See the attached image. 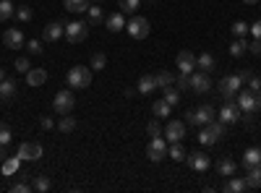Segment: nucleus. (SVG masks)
I'll return each instance as SVG.
<instances>
[{"label":"nucleus","instance_id":"nucleus-1","mask_svg":"<svg viewBox=\"0 0 261 193\" xmlns=\"http://www.w3.org/2000/svg\"><path fill=\"white\" fill-rule=\"evenodd\" d=\"M225 133H227V128H225V123H222V120H212V123L201 125V133H199V141H201L204 146H212V144H217V141H220V139H225Z\"/></svg>","mask_w":261,"mask_h":193},{"label":"nucleus","instance_id":"nucleus-2","mask_svg":"<svg viewBox=\"0 0 261 193\" xmlns=\"http://www.w3.org/2000/svg\"><path fill=\"white\" fill-rule=\"evenodd\" d=\"M89 84H92V68L73 66L68 71V87L71 89H89Z\"/></svg>","mask_w":261,"mask_h":193},{"label":"nucleus","instance_id":"nucleus-3","mask_svg":"<svg viewBox=\"0 0 261 193\" xmlns=\"http://www.w3.org/2000/svg\"><path fill=\"white\" fill-rule=\"evenodd\" d=\"M125 32L130 34V39H146L151 32V24L144 16H130V21H125Z\"/></svg>","mask_w":261,"mask_h":193},{"label":"nucleus","instance_id":"nucleus-4","mask_svg":"<svg viewBox=\"0 0 261 193\" xmlns=\"http://www.w3.org/2000/svg\"><path fill=\"white\" fill-rule=\"evenodd\" d=\"M217 118V110L212 104H201V107H196V110H191L188 115H186V123H191V125H206V123H212Z\"/></svg>","mask_w":261,"mask_h":193},{"label":"nucleus","instance_id":"nucleus-5","mask_svg":"<svg viewBox=\"0 0 261 193\" xmlns=\"http://www.w3.org/2000/svg\"><path fill=\"white\" fill-rule=\"evenodd\" d=\"M86 34H89V24H86V21H68V24H65V32H63V37L68 42H73V45L84 42Z\"/></svg>","mask_w":261,"mask_h":193},{"label":"nucleus","instance_id":"nucleus-6","mask_svg":"<svg viewBox=\"0 0 261 193\" xmlns=\"http://www.w3.org/2000/svg\"><path fill=\"white\" fill-rule=\"evenodd\" d=\"M167 139L165 136H151V141H149V146H146V157L151 159V162H162L165 157H167Z\"/></svg>","mask_w":261,"mask_h":193},{"label":"nucleus","instance_id":"nucleus-7","mask_svg":"<svg viewBox=\"0 0 261 193\" xmlns=\"http://www.w3.org/2000/svg\"><path fill=\"white\" fill-rule=\"evenodd\" d=\"M73 104H76L73 92L63 89V92H58V94H55V99H53V110H55L58 115H68V113L73 110Z\"/></svg>","mask_w":261,"mask_h":193},{"label":"nucleus","instance_id":"nucleus-8","mask_svg":"<svg viewBox=\"0 0 261 193\" xmlns=\"http://www.w3.org/2000/svg\"><path fill=\"white\" fill-rule=\"evenodd\" d=\"M241 87H243V78H241V73L225 76V78L220 81V94H222L225 99H235V92H241Z\"/></svg>","mask_w":261,"mask_h":193},{"label":"nucleus","instance_id":"nucleus-9","mask_svg":"<svg viewBox=\"0 0 261 193\" xmlns=\"http://www.w3.org/2000/svg\"><path fill=\"white\" fill-rule=\"evenodd\" d=\"M42 154H45V152H42V146L37 141H24V144L18 146V152H16V157L21 162H37Z\"/></svg>","mask_w":261,"mask_h":193},{"label":"nucleus","instance_id":"nucleus-10","mask_svg":"<svg viewBox=\"0 0 261 193\" xmlns=\"http://www.w3.org/2000/svg\"><path fill=\"white\" fill-rule=\"evenodd\" d=\"M217 120H222L225 125L241 120V107H238V102H235V99H225L222 110H217Z\"/></svg>","mask_w":261,"mask_h":193},{"label":"nucleus","instance_id":"nucleus-11","mask_svg":"<svg viewBox=\"0 0 261 193\" xmlns=\"http://www.w3.org/2000/svg\"><path fill=\"white\" fill-rule=\"evenodd\" d=\"M191 89H193V94H206V92L212 89V78H209V73L196 68V71L191 73Z\"/></svg>","mask_w":261,"mask_h":193},{"label":"nucleus","instance_id":"nucleus-12","mask_svg":"<svg viewBox=\"0 0 261 193\" xmlns=\"http://www.w3.org/2000/svg\"><path fill=\"white\" fill-rule=\"evenodd\" d=\"M162 133H165L167 144H178V141L186 139V123H183V120H170V123L165 125Z\"/></svg>","mask_w":261,"mask_h":193},{"label":"nucleus","instance_id":"nucleus-13","mask_svg":"<svg viewBox=\"0 0 261 193\" xmlns=\"http://www.w3.org/2000/svg\"><path fill=\"white\" fill-rule=\"evenodd\" d=\"M186 162H188L191 170H196V173H206V170L212 167V159H209V154H204V152H191V154L186 157Z\"/></svg>","mask_w":261,"mask_h":193},{"label":"nucleus","instance_id":"nucleus-14","mask_svg":"<svg viewBox=\"0 0 261 193\" xmlns=\"http://www.w3.org/2000/svg\"><path fill=\"white\" fill-rule=\"evenodd\" d=\"M175 63H178V71L180 73H193L196 71V55L191 52V50H180L178 52V58H175Z\"/></svg>","mask_w":261,"mask_h":193},{"label":"nucleus","instance_id":"nucleus-15","mask_svg":"<svg viewBox=\"0 0 261 193\" xmlns=\"http://www.w3.org/2000/svg\"><path fill=\"white\" fill-rule=\"evenodd\" d=\"M3 45H6L8 50H21V47L27 45V39H24V34H21V29H6Z\"/></svg>","mask_w":261,"mask_h":193},{"label":"nucleus","instance_id":"nucleus-16","mask_svg":"<svg viewBox=\"0 0 261 193\" xmlns=\"http://www.w3.org/2000/svg\"><path fill=\"white\" fill-rule=\"evenodd\" d=\"M65 32V24H60V21H50V24L45 26V32H42V39L45 42H58Z\"/></svg>","mask_w":261,"mask_h":193},{"label":"nucleus","instance_id":"nucleus-17","mask_svg":"<svg viewBox=\"0 0 261 193\" xmlns=\"http://www.w3.org/2000/svg\"><path fill=\"white\" fill-rule=\"evenodd\" d=\"M235 102H238V107H241V113H256V97H253L251 89L241 92Z\"/></svg>","mask_w":261,"mask_h":193},{"label":"nucleus","instance_id":"nucleus-18","mask_svg":"<svg viewBox=\"0 0 261 193\" xmlns=\"http://www.w3.org/2000/svg\"><path fill=\"white\" fill-rule=\"evenodd\" d=\"M105 24H107V29L110 32H123L125 29V18H123V11H118V13H110L105 18Z\"/></svg>","mask_w":261,"mask_h":193},{"label":"nucleus","instance_id":"nucleus-19","mask_svg":"<svg viewBox=\"0 0 261 193\" xmlns=\"http://www.w3.org/2000/svg\"><path fill=\"white\" fill-rule=\"evenodd\" d=\"M45 81H47V71L45 68H32L27 73V84H29V87H42Z\"/></svg>","mask_w":261,"mask_h":193},{"label":"nucleus","instance_id":"nucleus-20","mask_svg":"<svg viewBox=\"0 0 261 193\" xmlns=\"http://www.w3.org/2000/svg\"><path fill=\"white\" fill-rule=\"evenodd\" d=\"M248 175H246V185L248 188H261V164H253V167H246Z\"/></svg>","mask_w":261,"mask_h":193},{"label":"nucleus","instance_id":"nucleus-21","mask_svg":"<svg viewBox=\"0 0 261 193\" xmlns=\"http://www.w3.org/2000/svg\"><path fill=\"white\" fill-rule=\"evenodd\" d=\"M13 94H16V81L13 78H3L0 81V102L13 99Z\"/></svg>","mask_w":261,"mask_h":193},{"label":"nucleus","instance_id":"nucleus-22","mask_svg":"<svg viewBox=\"0 0 261 193\" xmlns=\"http://www.w3.org/2000/svg\"><path fill=\"white\" fill-rule=\"evenodd\" d=\"M157 89V81H154V76H151V73H146V76H141L139 78V94H151V92H154Z\"/></svg>","mask_w":261,"mask_h":193},{"label":"nucleus","instance_id":"nucleus-23","mask_svg":"<svg viewBox=\"0 0 261 193\" xmlns=\"http://www.w3.org/2000/svg\"><path fill=\"white\" fill-rule=\"evenodd\" d=\"M253 164H261V149L258 146L246 149V154H243V167H253Z\"/></svg>","mask_w":261,"mask_h":193},{"label":"nucleus","instance_id":"nucleus-24","mask_svg":"<svg viewBox=\"0 0 261 193\" xmlns=\"http://www.w3.org/2000/svg\"><path fill=\"white\" fill-rule=\"evenodd\" d=\"M63 6L71 13H86L89 11V0H63Z\"/></svg>","mask_w":261,"mask_h":193},{"label":"nucleus","instance_id":"nucleus-25","mask_svg":"<svg viewBox=\"0 0 261 193\" xmlns=\"http://www.w3.org/2000/svg\"><path fill=\"white\" fill-rule=\"evenodd\" d=\"M214 63H217V60H214V55H212V52H201L199 58H196V68L209 73V71L214 68Z\"/></svg>","mask_w":261,"mask_h":193},{"label":"nucleus","instance_id":"nucleus-26","mask_svg":"<svg viewBox=\"0 0 261 193\" xmlns=\"http://www.w3.org/2000/svg\"><path fill=\"white\" fill-rule=\"evenodd\" d=\"M167 157H172L175 162H186L188 152H186V149L180 146V141H178V144H170V146H167Z\"/></svg>","mask_w":261,"mask_h":193},{"label":"nucleus","instance_id":"nucleus-27","mask_svg":"<svg viewBox=\"0 0 261 193\" xmlns=\"http://www.w3.org/2000/svg\"><path fill=\"white\" fill-rule=\"evenodd\" d=\"M217 173L225 175V178L235 175V162H232V159H227V157H222L220 162H217Z\"/></svg>","mask_w":261,"mask_h":193},{"label":"nucleus","instance_id":"nucleus-28","mask_svg":"<svg viewBox=\"0 0 261 193\" xmlns=\"http://www.w3.org/2000/svg\"><path fill=\"white\" fill-rule=\"evenodd\" d=\"M162 99H165L170 107H175V104L180 102V92H178V89H172V84H170V87L162 89Z\"/></svg>","mask_w":261,"mask_h":193},{"label":"nucleus","instance_id":"nucleus-29","mask_svg":"<svg viewBox=\"0 0 261 193\" xmlns=\"http://www.w3.org/2000/svg\"><path fill=\"white\" fill-rule=\"evenodd\" d=\"M151 113H154V118H167L172 113V107L165 102V99H157L154 104H151Z\"/></svg>","mask_w":261,"mask_h":193},{"label":"nucleus","instance_id":"nucleus-30","mask_svg":"<svg viewBox=\"0 0 261 193\" xmlns=\"http://www.w3.org/2000/svg\"><path fill=\"white\" fill-rule=\"evenodd\" d=\"M154 81H157V89H165V87H170V84H175V76H172L170 71H157Z\"/></svg>","mask_w":261,"mask_h":193},{"label":"nucleus","instance_id":"nucleus-31","mask_svg":"<svg viewBox=\"0 0 261 193\" xmlns=\"http://www.w3.org/2000/svg\"><path fill=\"white\" fill-rule=\"evenodd\" d=\"M11 16H16L13 3H11V0H0V24H6Z\"/></svg>","mask_w":261,"mask_h":193},{"label":"nucleus","instance_id":"nucleus-32","mask_svg":"<svg viewBox=\"0 0 261 193\" xmlns=\"http://www.w3.org/2000/svg\"><path fill=\"white\" fill-rule=\"evenodd\" d=\"M225 190H230V193H243V190H248L246 178H232V180L225 185Z\"/></svg>","mask_w":261,"mask_h":193},{"label":"nucleus","instance_id":"nucleus-33","mask_svg":"<svg viewBox=\"0 0 261 193\" xmlns=\"http://www.w3.org/2000/svg\"><path fill=\"white\" fill-rule=\"evenodd\" d=\"M58 131H63V133H73V131H76V120H73L71 115H63L60 123H58Z\"/></svg>","mask_w":261,"mask_h":193},{"label":"nucleus","instance_id":"nucleus-34","mask_svg":"<svg viewBox=\"0 0 261 193\" xmlns=\"http://www.w3.org/2000/svg\"><path fill=\"white\" fill-rule=\"evenodd\" d=\"M246 50H248V42H246V39H235L232 45H230V50H227V52H230L232 58H241Z\"/></svg>","mask_w":261,"mask_h":193},{"label":"nucleus","instance_id":"nucleus-35","mask_svg":"<svg viewBox=\"0 0 261 193\" xmlns=\"http://www.w3.org/2000/svg\"><path fill=\"white\" fill-rule=\"evenodd\" d=\"M86 13H89V24H92V26H97V24H102V21H105L99 6H89V11H86Z\"/></svg>","mask_w":261,"mask_h":193},{"label":"nucleus","instance_id":"nucleus-36","mask_svg":"<svg viewBox=\"0 0 261 193\" xmlns=\"http://www.w3.org/2000/svg\"><path fill=\"white\" fill-rule=\"evenodd\" d=\"M32 190H50V178L47 175H37L34 178V183H32Z\"/></svg>","mask_w":261,"mask_h":193},{"label":"nucleus","instance_id":"nucleus-37","mask_svg":"<svg viewBox=\"0 0 261 193\" xmlns=\"http://www.w3.org/2000/svg\"><path fill=\"white\" fill-rule=\"evenodd\" d=\"M118 3H120V11H123V13H130V16H134V13L139 11V3H141V0H118Z\"/></svg>","mask_w":261,"mask_h":193},{"label":"nucleus","instance_id":"nucleus-38","mask_svg":"<svg viewBox=\"0 0 261 193\" xmlns=\"http://www.w3.org/2000/svg\"><path fill=\"white\" fill-rule=\"evenodd\" d=\"M105 66H107V58H105L102 52H94V55H92V66H89V68H92V71H102Z\"/></svg>","mask_w":261,"mask_h":193},{"label":"nucleus","instance_id":"nucleus-39","mask_svg":"<svg viewBox=\"0 0 261 193\" xmlns=\"http://www.w3.org/2000/svg\"><path fill=\"white\" fill-rule=\"evenodd\" d=\"M8 144H11V128L0 123V146H8Z\"/></svg>","mask_w":261,"mask_h":193},{"label":"nucleus","instance_id":"nucleus-40","mask_svg":"<svg viewBox=\"0 0 261 193\" xmlns=\"http://www.w3.org/2000/svg\"><path fill=\"white\" fill-rule=\"evenodd\" d=\"M16 71H18V73H29V71H32L29 58H16Z\"/></svg>","mask_w":261,"mask_h":193},{"label":"nucleus","instance_id":"nucleus-41","mask_svg":"<svg viewBox=\"0 0 261 193\" xmlns=\"http://www.w3.org/2000/svg\"><path fill=\"white\" fill-rule=\"evenodd\" d=\"M175 89H191V76L188 73H180L175 78Z\"/></svg>","mask_w":261,"mask_h":193},{"label":"nucleus","instance_id":"nucleus-42","mask_svg":"<svg viewBox=\"0 0 261 193\" xmlns=\"http://www.w3.org/2000/svg\"><path fill=\"white\" fill-rule=\"evenodd\" d=\"M16 18H18V21H29V18H32V8H29V6L16 8Z\"/></svg>","mask_w":261,"mask_h":193},{"label":"nucleus","instance_id":"nucleus-43","mask_svg":"<svg viewBox=\"0 0 261 193\" xmlns=\"http://www.w3.org/2000/svg\"><path fill=\"white\" fill-rule=\"evenodd\" d=\"M27 50H29V55H42V42H39V39L27 42Z\"/></svg>","mask_w":261,"mask_h":193},{"label":"nucleus","instance_id":"nucleus-44","mask_svg":"<svg viewBox=\"0 0 261 193\" xmlns=\"http://www.w3.org/2000/svg\"><path fill=\"white\" fill-rule=\"evenodd\" d=\"M146 131H149V136H162V125H160L157 120H149Z\"/></svg>","mask_w":261,"mask_h":193},{"label":"nucleus","instance_id":"nucleus-45","mask_svg":"<svg viewBox=\"0 0 261 193\" xmlns=\"http://www.w3.org/2000/svg\"><path fill=\"white\" fill-rule=\"evenodd\" d=\"M246 84H248L251 92H261V76H253V73H251V78H248Z\"/></svg>","mask_w":261,"mask_h":193},{"label":"nucleus","instance_id":"nucleus-46","mask_svg":"<svg viewBox=\"0 0 261 193\" xmlns=\"http://www.w3.org/2000/svg\"><path fill=\"white\" fill-rule=\"evenodd\" d=\"M248 32V24H243V21H235V24H232V34L235 37H243Z\"/></svg>","mask_w":261,"mask_h":193},{"label":"nucleus","instance_id":"nucleus-47","mask_svg":"<svg viewBox=\"0 0 261 193\" xmlns=\"http://www.w3.org/2000/svg\"><path fill=\"white\" fill-rule=\"evenodd\" d=\"M18 162H21L18 157H13V159H8V162L3 164V173H16V167H18Z\"/></svg>","mask_w":261,"mask_h":193},{"label":"nucleus","instance_id":"nucleus-48","mask_svg":"<svg viewBox=\"0 0 261 193\" xmlns=\"http://www.w3.org/2000/svg\"><path fill=\"white\" fill-rule=\"evenodd\" d=\"M29 190H32L29 183H16V185H11V193H29Z\"/></svg>","mask_w":261,"mask_h":193},{"label":"nucleus","instance_id":"nucleus-49","mask_svg":"<svg viewBox=\"0 0 261 193\" xmlns=\"http://www.w3.org/2000/svg\"><path fill=\"white\" fill-rule=\"evenodd\" d=\"M39 125H42V131H53V128H55V120L45 115V118H42V120H39Z\"/></svg>","mask_w":261,"mask_h":193},{"label":"nucleus","instance_id":"nucleus-50","mask_svg":"<svg viewBox=\"0 0 261 193\" xmlns=\"http://www.w3.org/2000/svg\"><path fill=\"white\" fill-rule=\"evenodd\" d=\"M248 32L253 34V39H261V21H256V24L248 26Z\"/></svg>","mask_w":261,"mask_h":193},{"label":"nucleus","instance_id":"nucleus-51","mask_svg":"<svg viewBox=\"0 0 261 193\" xmlns=\"http://www.w3.org/2000/svg\"><path fill=\"white\" fill-rule=\"evenodd\" d=\"M248 50H251L253 55H261V39H253V42H248Z\"/></svg>","mask_w":261,"mask_h":193},{"label":"nucleus","instance_id":"nucleus-52","mask_svg":"<svg viewBox=\"0 0 261 193\" xmlns=\"http://www.w3.org/2000/svg\"><path fill=\"white\" fill-rule=\"evenodd\" d=\"M253 97H256V110H261V92H253Z\"/></svg>","mask_w":261,"mask_h":193},{"label":"nucleus","instance_id":"nucleus-53","mask_svg":"<svg viewBox=\"0 0 261 193\" xmlns=\"http://www.w3.org/2000/svg\"><path fill=\"white\" fill-rule=\"evenodd\" d=\"M6 159V146H0V162Z\"/></svg>","mask_w":261,"mask_h":193},{"label":"nucleus","instance_id":"nucleus-54","mask_svg":"<svg viewBox=\"0 0 261 193\" xmlns=\"http://www.w3.org/2000/svg\"><path fill=\"white\" fill-rule=\"evenodd\" d=\"M243 3H246V6H256V3H258V0H243Z\"/></svg>","mask_w":261,"mask_h":193},{"label":"nucleus","instance_id":"nucleus-55","mask_svg":"<svg viewBox=\"0 0 261 193\" xmlns=\"http://www.w3.org/2000/svg\"><path fill=\"white\" fill-rule=\"evenodd\" d=\"M3 78H6V71H3V68H0V81H3Z\"/></svg>","mask_w":261,"mask_h":193},{"label":"nucleus","instance_id":"nucleus-56","mask_svg":"<svg viewBox=\"0 0 261 193\" xmlns=\"http://www.w3.org/2000/svg\"><path fill=\"white\" fill-rule=\"evenodd\" d=\"M149 3H157V0H149Z\"/></svg>","mask_w":261,"mask_h":193},{"label":"nucleus","instance_id":"nucleus-57","mask_svg":"<svg viewBox=\"0 0 261 193\" xmlns=\"http://www.w3.org/2000/svg\"><path fill=\"white\" fill-rule=\"evenodd\" d=\"M97 3H102V0H97Z\"/></svg>","mask_w":261,"mask_h":193},{"label":"nucleus","instance_id":"nucleus-58","mask_svg":"<svg viewBox=\"0 0 261 193\" xmlns=\"http://www.w3.org/2000/svg\"><path fill=\"white\" fill-rule=\"evenodd\" d=\"M258 6H261V0H258Z\"/></svg>","mask_w":261,"mask_h":193}]
</instances>
